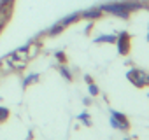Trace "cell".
<instances>
[{"instance_id": "6da1fadb", "label": "cell", "mask_w": 149, "mask_h": 140, "mask_svg": "<svg viewBox=\"0 0 149 140\" xmlns=\"http://www.w3.org/2000/svg\"><path fill=\"white\" fill-rule=\"evenodd\" d=\"M100 11L104 14H111V16H116V18H121V19H128L130 18V11L126 9V4L125 0H121V2H109V4H102L98 6Z\"/></svg>"}, {"instance_id": "7a4b0ae2", "label": "cell", "mask_w": 149, "mask_h": 140, "mask_svg": "<svg viewBox=\"0 0 149 140\" xmlns=\"http://www.w3.org/2000/svg\"><path fill=\"white\" fill-rule=\"evenodd\" d=\"M126 79L135 88H147L149 86V74L140 70V68H130L126 72Z\"/></svg>"}, {"instance_id": "3957f363", "label": "cell", "mask_w": 149, "mask_h": 140, "mask_svg": "<svg viewBox=\"0 0 149 140\" xmlns=\"http://www.w3.org/2000/svg\"><path fill=\"white\" fill-rule=\"evenodd\" d=\"M114 44L118 46V53L121 56H126L130 53V49H132V37H130V33L128 32H119L116 35V42Z\"/></svg>"}, {"instance_id": "277c9868", "label": "cell", "mask_w": 149, "mask_h": 140, "mask_svg": "<svg viewBox=\"0 0 149 140\" xmlns=\"http://www.w3.org/2000/svg\"><path fill=\"white\" fill-rule=\"evenodd\" d=\"M111 126L116 128V130L126 131V130H130V121L126 119L125 114H121L118 110H111Z\"/></svg>"}, {"instance_id": "5b68a950", "label": "cell", "mask_w": 149, "mask_h": 140, "mask_svg": "<svg viewBox=\"0 0 149 140\" xmlns=\"http://www.w3.org/2000/svg\"><path fill=\"white\" fill-rule=\"evenodd\" d=\"M102 16H104V12L100 11V7H90L81 12V19H88V21H97Z\"/></svg>"}, {"instance_id": "8992f818", "label": "cell", "mask_w": 149, "mask_h": 140, "mask_svg": "<svg viewBox=\"0 0 149 140\" xmlns=\"http://www.w3.org/2000/svg\"><path fill=\"white\" fill-rule=\"evenodd\" d=\"M7 63L11 65V68L13 70H18V72H19V70H25L26 68V60H19V58H16L14 54H9L7 56Z\"/></svg>"}, {"instance_id": "52a82bcc", "label": "cell", "mask_w": 149, "mask_h": 140, "mask_svg": "<svg viewBox=\"0 0 149 140\" xmlns=\"http://www.w3.org/2000/svg\"><path fill=\"white\" fill-rule=\"evenodd\" d=\"M81 19V12H72V14H68V16H65L63 19H60V23L67 28L68 25H74V23H77Z\"/></svg>"}, {"instance_id": "ba28073f", "label": "cell", "mask_w": 149, "mask_h": 140, "mask_svg": "<svg viewBox=\"0 0 149 140\" xmlns=\"http://www.w3.org/2000/svg\"><path fill=\"white\" fill-rule=\"evenodd\" d=\"M114 44L116 42V35L114 33H104V35H98L95 39V44Z\"/></svg>"}, {"instance_id": "9c48e42d", "label": "cell", "mask_w": 149, "mask_h": 140, "mask_svg": "<svg viewBox=\"0 0 149 140\" xmlns=\"http://www.w3.org/2000/svg\"><path fill=\"white\" fill-rule=\"evenodd\" d=\"M39 51H40V42H30V44H26V53H28V60H30V58H35Z\"/></svg>"}, {"instance_id": "30bf717a", "label": "cell", "mask_w": 149, "mask_h": 140, "mask_svg": "<svg viewBox=\"0 0 149 140\" xmlns=\"http://www.w3.org/2000/svg\"><path fill=\"white\" fill-rule=\"evenodd\" d=\"M65 30V26L58 21V23H54L51 28H47V32H46V35H49V37H54V35H60L61 32Z\"/></svg>"}, {"instance_id": "8fae6325", "label": "cell", "mask_w": 149, "mask_h": 140, "mask_svg": "<svg viewBox=\"0 0 149 140\" xmlns=\"http://www.w3.org/2000/svg\"><path fill=\"white\" fill-rule=\"evenodd\" d=\"M9 109L7 107H4V105H0V124H4L7 119H9Z\"/></svg>"}, {"instance_id": "7c38bea8", "label": "cell", "mask_w": 149, "mask_h": 140, "mask_svg": "<svg viewBox=\"0 0 149 140\" xmlns=\"http://www.w3.org/2000/svg\"><path fill=\"white\" fill-rule=\"evenodd\" d=\"M60 74H61L67 81H72V79H74V77H72V74H70V70L65 67V63H61V65H60Z\"/></svg>"}, {"instance_id": "4fadbf2b", "label": "cell", "mask_w": 149, "mask_h": 140, "mask_svg": "<svg viewBox=\"0 0 149 140\" xmlns=\"http://www.w3.org/2000/svg\"><path fill=\"white\" fill-rule=\"evenodd\" d=\"M39 81V74H33V76H26V79L23 81V88H28L30 84H33V82H37Z\"/></svg>"}, {"instance_id": "5bb4252c", "label": "cell", "mask_w": 149, "mask_h": 140, "mask_svg": "<svg viewBox=\"0 0 149 140\" xmlns=\"http://www.w3.org/2000/svg\"><path fill=\"white\" fill-rule=\"evenodd\" d=\"M77 119H79V121H83V124H84V126H91V119H90L88 112H83V114H79V116H77Z\"/></svg>"}, {"instance_id": "9a60e30c", "label": "cell", "mask_w": 149, "mask_h": 140, "mask_svg": "<svg viewBox=\"0 0 149 140\" xmlns=\"http://www.w3.org/2000/svg\"><path fill=\"white\" fill-rule=\"evenodd\" d=\"M88 89H90V95H91V96H97V95L100 93V89H98V86H97L95 82H90Z\"/></svg>"}, {"instance_id": "2e32d148", "label": "cell", "mask_w": 149, "mask_h": 140, "mask_svg": "<svg viewBox=\"0 0 149 140\" xmlns=\"http://www.w3.org/2000/svg\"><path fill=\"white\" fill-rule=\"evenodd\" d=\"M54 56H56V60H58L60 63H65V61H67V54H65L63 51H56Z\"/></svg>"}, {"instance_id": "e0dca14e", "label": "cell", "mask_w": 149, "mask_h": 140, "mask_svg": "<svg viewBox=\"0 0 149 140\" xmlns=\"http://www.w3.org/2000/svg\"><path fill=\"white\" fill-rule=\"evenodd\" d=\"M14 2H16V0H0V6H4V7H13Z\"/></svg>"}, {"instance_id": "ac0fdd59", "label": "cell", "mask_w": 149, "mask_h": 140, "mask_svg": "<svg viewBox=\"0 0 149 140\" xmlns=\"http://www.w3.org/2000/svg\"><path fill=\"white\" fill-rule=\"evenodd\" d=\"M84 81H86V82H93V81H91V77H90V76H84Z\"/></svg>"}, {"instance_id": "d6986e66", "label": "cell", "mask_w": 149, "mask_h": 140, "mask_svg": "<svg viewBox=\"0 0 149 140\" xmlns=\"http://www.w3.org/2000/svg\"><path fill=\"white\" fill-rule=\"evenodd\" d=\"M4 26H6V23H2V21H0V30H2Z\"/></svg>"}, {"instance_id": "ffe728a7", "label": "cell", "mask_w": 149, "mask_h": 140, "mask_svg": "<svg viewBox=\"0 0 149 140\" xmlns=\"http://www.w3.org/2000/svg\"><path fill=\"white\" fill-rule=\"evenodd\" d=\"M0 68H2V61H0Z\"/></svg>"}, {"instance_id": "44dd1931", "label": "cell", "mask_w": 149, "mask_h": 140, "mask_svg": "<svg viewBox=\"0 0 149 140\" xmlns=\"http://www.w3.org/2000/svg\"><path fill=\"white\" fill-rule=\"evenodd\" d=\"M147 40H149V33H147Z\"/></svg>"}, {"instance_id": "7402d4cb", "label": "cell", "mask_w": 149, "mask_h": 140, "mask_svg": "<svg viewBox=\"0 0 149 140\" xmlns=\"http://www.w3.org/2000/svg\"><path fill=\"white\" fill-rule=\"evenodd\" d=\"M125 140H130V138H125Z\"/></svg>"}]
</instances>
